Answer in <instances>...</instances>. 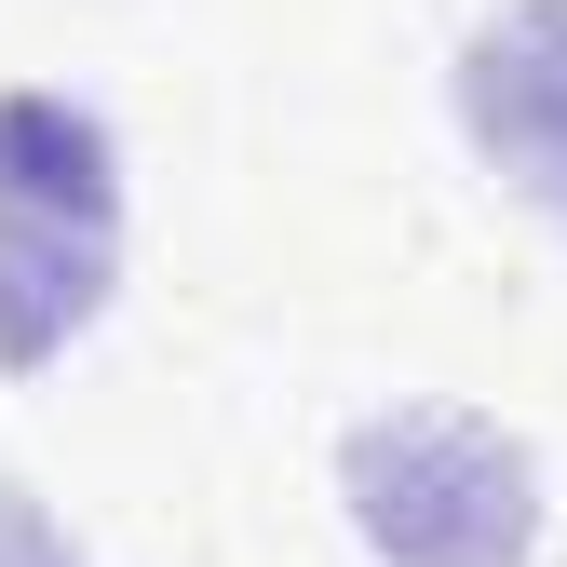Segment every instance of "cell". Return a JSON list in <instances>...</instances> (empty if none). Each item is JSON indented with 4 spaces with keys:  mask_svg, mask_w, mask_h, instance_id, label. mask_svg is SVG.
I'll use <instances>...</instances> for the list:
<instances>
[{
    "mask_svg": "<svg viewBox=\"0 0 567 567\" xmlns=\"http://www.w3.org/2000/svg\"><path fill=\"white\" fill-rule=\"evenodd\" d=\"M338 501L379 567H527L540 554V460L501 419H460V405L351 419Z\"/></svg>",
    "mask_w": 567,
    "mask_h": 567,
    "instance_id": "2",
    "label": "cell"
},
{
    "mask_svg": "<svg viewBox=\"0 0 567 567\" xmlns=\"http://www.w3.org/2000/svg\"><path fill=\"white\" fill-rule=\"evenodd\" d=\"M446 109L473 135V163L501 176L527 217L567 230V0H501L460 68H446Z\"/></svg>",
    "mask_w": 567,
    "mask_h": 567,
    "instance_id": "3",
    "label": "cell"
},
{
    "mask_svg": "<svg viewBox=\"0 0 567 567\" xmlns=\"http://www.w3.org/2000/svg\"><path fill=\"white\" fill-rule=\"evenodd\" d=\"M0 567H82V540H68V527L28 501V486H14V473H0Z\"/></svg>",
    "mask_w": 567,
    "mask_h": 567,
    "instance_id": "4",
    "label": "cell"
},
{
    "mask_svg": "<svg viewBox=\"0 0 567 567\" xmlns=\"http://www.w3.org/2000/svg\"><path fill=\"white\" fill-rule=\"evenodd\" d=\"M122 284V150L68 95H0V365H54Z\"/></svg>",
    "mask_w": 567,
    "mask_h": 567,
    "instance_id": "1",
    "label": "cell"
}]
</instances>
